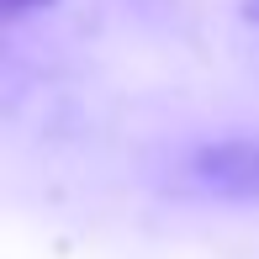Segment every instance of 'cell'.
Listing matches in <instances>:
<instances>
[{"label": "cell", "instance_id": "1", "mask_svg": "<svg viewBox=\"0 0 259 259\" xmlns=\"http://www.w3.org/2000/svg\"><path fill=\"white\" fill-rule=\"evenodd\" d=\"M196 180L217 196H259V143L233 138L196 159Z\"/></svg>", "mask_w": 259, "mask_h": 259}, {"label": "cell", "instance_id": "2", "mask_svg": "<svg viewBox=\"0 0 259 259\" xmlns=\"http://www.w3.org/2000/svg\"><path fill=\"white\" fill-rule=\"evenodd\" d=\"M37 6H53V0H6L11 16H21V11H37Z\"/></svg>", "mask_w": 259, "mask_h": 259}]
</instances>
